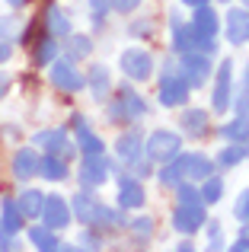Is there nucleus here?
Here are the masks:
<instances>
[{
	"instance_id": "22",
	"label": "nucleus",
	"mask_w": 249,
	"mask_h": 252,
	"mask_svg": "<svg viewBox=\"0 0 249 252\" xmlns=\"http://www.w3.org/2000/svg\"><path fill=\"white\" fill-rule=\"evenodd\" d=\"M42 204H45V191L26 189L23 195H19L16 208H19V214H23V217H42Z\"/></svg>"
},
{
	"instance_id": "13",
	"label": "nucleus",
	"mask_w": 249,
	"mask_h": 252,
	"mask_svg": "<svg viewBox=\"0 0 249 252\" xmlns=\"http://www.w3.org/2000/svg\"><path fill=\"white\" fill-rule=\"evenodd\" d=\"M173 227L179 233L192 236L198 227H205V208L201 204H179V211L173 214Z\"/></svg>"
},
{
	"instance_id": "37",
	"label": "nucleus",
	"mask_w": 249,
	"mask_h": 252,
	"mask_svg": "<svg viewBox=\"0 0 249 252\" xmlns=\"http://www.w3.org/2000/svg\"><path fill=\"white\" fill-rule=\"evenodd\" d=\"M233 217H237V220H243V223H249V189L240 191L237 204H233Z\"/></svg>"
},
{
	"instance_id": "35",
	"label": "nucleus",
	"mask_w": 249,
	"mask_h": 252,
	"mask_svg": "<svg viewBox=\"0 0 249 252\" xmlns=\"http://www.w3.org/2000/svg\"><path fill=\"white\" fill-rule=\"evenodd\" d=\"M176 198H179V204H201V191L195 185H186V182L176 185Z\"/></svg>"
},
{
	"instance_id": "48",
	"label": "nucleus",
	"mask_w": 249,
	"mask_h": 252,
	"mask_svg": "<svg viewBox=\"0 0 249 252\" xmlns=\"http://www.w3.org/2000/svg\"><path fill=\"white\" fill-rule=\"evenodd\" d=\"M6 3H10V6H16V10H19V6H23L26 0H6Z\"/></svg>"
},
{
	"instance_id": "26",
	"label": "nucleus",
	"mask_w": 249,
	"mask_h": 252,
	"mask_svg": "<svg viewBox=\"0 0 249 252\" xmlns=\"http://www.w3.org/2000/svg\"><path fill=\"white\" fill-rule=\"evenodd\" d=\"M156 179H160V185H169V189H176V185L186 179V157L176 154L173 160H169V166H163L156 172Z\"/></svg>"
},
{
	"instance_id": "14",
	"label": "nucleus",
	"mask_w": 249,
	"mask_h": 252,
	"mask_svg": "<svg viewBox=\"0 0 249 252\" xmlns=\"http://www.w3.org/2000/svg\"><path fill=\"white\" fill-rule=\"evenodd\" d=\"M87 86H90V96L96 102H106L109 99V90H112V74H109L106 64H93L87 74Z\"/></svg>"
},
{
	"instance_id": "10",
	"label": "nucleus",
	"mask_w": 249,
	"mask_h": 252,
	"mask_svg": "<svg viewBox=\"0 0 249 252\" xmlns=\"http://www.w3.org/2000/svg\"><path fill=\"white\" fill-rule=\"evenodd\" d=\"M70 214L83 223V227H96L99 223V211H102V201L93 195V191H77V198L70 201Z\"/></svg>"
},
{
	"instance_id": "4",
	"label": "nucleus",
	"mask_w": 249,
	"mask_h": 252,
	"mask_svg": "<svg viewBox=\"0 0 249 252\" xmlns=\"http://www.w3.org/2000/svg\"><path fill=\"white\" fill-rule=\"evenodd\" d=\"M147 115V102L141 99V93H134L131 86H122L119 99L109 105V118L112 122H137Z\"/></svg>"
},
{
	"instance_id": "45",
	"label": "nucleus",
	"mask_w": 249,
	"mask_h": 252,
	"mask_svg": "<svg viewBox=\"0 0 249 252\" xmlns=\"http://www.w3.org/2000/svg\"><path fill=\"white\" fill-rule=\"evenodd\" d=\"M10 51H13V48H10V42H6V38H0V64L10 58Z\"/></svg>"
},
{
	"instance_id": "28",
	"label": "nucleus",
	"mask_w": 249,
	"mask_h": 252,
	"mask_svg": "<svg viewBox=\"0 0 249 252\" xmlns=\"http://www.w3.org/2000/svg\"><path fill=\"white\" fill-rule=\"evenodd\" d=\"M214 172L211 166V160L208 157H201V154H186V176H192V179H208Z\"/></svg>"
},
{
	"instance_id": "7",
	"label": "nucleus",
	"mask_w": 249,
	"mask_h": 252,
	"mask_svg": "<svg viewBox=\"0 0 249 252\" xmlns=\"http://www.w3.org/2000/svg\"><path fill=\"white\" fill-rule=\"evenodd\" d=\"M119 64H122L124 77H128V80H134V83L147 80V77L154 74V58H150L144 48H124Z\"/></svg>"
},
{
	"instance_id": "9",
	"label": "nucleus",
	"mask_w": 249,
	"mask_h": 252,
	"mask_svg": "<svg viewBox=\"0 0 249 252\" xmlns=\"http://www.w3.org/2000/svg\"><path fill=\"white\" fill-rule=\"evenodd\" d=\"M74 220V214H70V204L64 201L61 195H45V204H42V223L48 230H58L61 233L67 223Z\"/></svg>"
},
{
	"instance_id": "30",
	"label": "nucleus",
	"mask_w": 249,
	"mask_h": 252,
	"mask_svg": "<svg viewBox=\"0 0 249 252\" xmlns=\"http://www.w3.org/2000/svg\"><path fill=\"white\" fill-rule=\"evenodd\" d=\"M201 182H205L198 189L201 191V204H218L220 198H224V182H220L218 176H208V179H201Z\"/></svg>"
},
{
	"instance_id": "15",
	"label": "nucleus",
	"mask_w": 249,
	"mask_h": 252,
	"mask_svg": "<svg viewBox=\"0 0 249 252\" xmlns=\"http://www.w3.org/2000/svg\"><path fill=\"white\" fill-rule=\"evenodd\" d=\"M144 201H147V195H144V185H141V182H134L131 176L119 179V204H122L124 211L144 208Z\"/></svg>"
},
{
	"instance_id": "50",
	"label": "nucleus",
	"mask_w": 249,
	"mask_h": 252,
	"mask_svg": "<svg viewBox=\"0 0 249 252\" xmlns=\"http://www.w3.org/2000/svg\"><path fill=\"white\" fill-rule=\"evenodd\" d=\"M246 10H249V0H246Z\"/></svg>"
},
{
	"instance_id": "25",
	"label": "nucleus",
	"mask_w": 249,
	"mask_h": 252,
	"mask_svg": "<svg viewBox=\"0 0 249 252\" xmlns=\"http://www.w3.org/2000/svg\"><path fill=\"white\" fill-rule=\"evenodd\" d=\"M45 26H48V35H51V38H67V35H70V19L64 16L61 6H48Z\"/></svg>"
},
{
	"instance_id": "18",
	"label": "nucleus",
	"mask_w": 249,
	"mask_h": 252,
	"mask_svg": "<svg viewBox=\"0 0 249 252\" xmlns=\"http://www.w3.org/2000/svg\"><path fill=\"white\" fill-rule=\"evenodd\" d=\"M173 48L179 51V55H186V51H198V35H195V29L186 26L179 16H173Z\"/></svg>"
},
{
	"instance_id": "51",
	"label": "nucleus",
	"mask_w": 249,
	"mask_h": 252,
	"mask_svg": "<svg viewBox=\"0 0 249 252\" xmlns=\"http://www.w3.org/2000/svg\"><path fill=\"white\" fill-rule=\"evenodd\" d=\"M224 3H227V0H224Z\"/></svg>"
},
{
	"instance_id": "5",
	"label": "nucleus",
	"mask_w": 249,
	"mask_h": 252,
	"mask_svg": "<svg viewBox=\"0 0 249 252\" xmlns=\"http://www.w3.org/2000/svg\"><path fill=\"white\" fill-rule=\"evenodd\" d=\"M179 74L186 77L188 90L205 86L208 77H211V55H205V51H186L179 61Z\"/></svg>"
},
{
	"instance_id": "23",
	"label": "nucleus",
	"mask_w": 249,
	"mask_h": 252,
	"mask_svg": "<svg viewBox=\"0 0 249 252\" xmlns=\"http://www.w3.org/2000/svg\"><path fill=\"white\" fill-rule=\"evenodd\" d=\"M179 122H182V131L186 134H192V137H201L208 131V112H201V109H186L179 115Z\"/></svg>"
},
{
	"instance_id": "36",
	"label": "nucleus",
	"mask_w": 249,
	"mask_h": 252,
	"mask_svg": "<svg viewBox=\"0 0 249 252\" xmlns=\"http://www.w3.org/2000/svg\"><path fill=\"white\" fill-rule=\"evenodd\" d=\"M99 227H112V230H115V227H124V217H122V211H115V208L109 211L106 204H102V211H99Z\"/></svg>"
},
{
	"instance_id": "41",
	"label": "nucleus",
	"mask_w": 249,
	"mask_h": 252,
	"mask_svg": "<svg viewBox=\"0 0 249 252\" xmlns=\"http://www.w3.org/2000/svg\"><path fill=\"white\" fill-rule=\"evenodd\" d=\"M109 6L119 13H134L137 6H141V0H109Z\"/></svg>"
},
{
	"instance_id": "11",
	"label": "nucleus",
	"mask_w": 249,
	"mask_h": 252,
	"mask_svg": "<svg viewBox=\"0 0 249 252\" xmlns=\"http://www.w3.org/2000/svg\"><path fill=\"white\" fill-rule=\"evenodd\" d=\"M112 172V163L102 160V154H83L80 163V182L83 185H102Z\"/></svg>"
},
{
	"instance_id": "34",
	"label": "nucleus",
	"mask_w": 249,
	"mask_h": 252,
	"mask_svg": "<svg viewBox=\"0 0 249 252\" xmlns=\"http://www.w3.org/2000/svg\"><path fill=\"white\" fill-rule=\"evenodd\" d=\"M58 58V38H42V45H38V51H35V64H51Z\"/></svg>"
},
{
	"instance_id": "39",
	"label": "nucleus",
	"mask_w": 249,
	"mask_h": 252,
	"mask_svg": "<svg viewBox=\"0 0 249 252\" xmlns=\"http://www.w3.org/2000/svg\"><path fill=\"white\" fill-rule=\"evenodd\" d=\"M208 243H211V249L224 246V230H220V223H211V227H208Z\"/></svg>"
},
{
	"instance_id": "8",
	"label": "nucleus",
	"mask_w": 249,
	"mask_h": 252,
	"mask_svg": "<svg viewBox=\"0 0 249 252\" xmlns=\"http://www.w3.org/2000/svg\"><path fill=\"white\" fill-rule=\"evenodd\" d=\"M51 83H55L61 93H80L83 86H87V77H83L67 58H64V61L55 58V61H51Z\"/></svg>"
},
{
	"instance_id": "19",
	"label": "nucleus",
	"mask_w": 249,
	"mask_h": 252,
	"mask_svg": "<svg viewBox=\"0 0 249 252\" xmlns=\"http://www.w3.org/2000/svg\"><path fill=\"white\" fill-rule=\"evenodd\" d=\"M115 154H119L124 163H131V166H134V163L141 160V154H144L141 134H137V131H128V134H122L119 141H115Z\"/></svg>"
},
{
	"instance_id": "33",
	"label": "nucleus",
	"mask_w": 249,
	"mask_h": 252,
	"mask_svg": "<svg viewBox=\"0 0 249 252\" xmlns=\"http://www.w3.org/2000/svg\"><path fill=\"white\" fill-rule=\"evenodd\" d=\"M67 55L70 58H90V55H93V42H90V35H67Z\"/></svg>"
},
{
	"instance_id": "42",
	"label": "nucleus",
	"mask_w": 249,
	"mask_h": 252,
	"mask_svg": "<svg viewBox=\"0 0 249 252\" xmlns=\"http://www.w3.org/2000/svg\"><path fill=\"white\" fill-rule=\"evenodd\" d=\"M80 246L83 249H102V243H99V236H96L93 230H87V233H80Z\"/></svg>"
},
{
	"instance_id": "20",
	"label": "nucleus",
	"mask_w": 249,
	"mask_h": 252,
	"mask_svg": "<svg viewBox=\"0 0 249 252\" xmlns=\"http://www.w3.org/2000/svg\"><path fill=\"white\" fill-rule=\"evenodd\" d=\"M74 128H77V144H80L83 154H102V150H106V144L90 131V125H87L83 115H74Z\"/></svg>"
},
{
	"instance_id": "31",
	"label": "nucleus",
	"mask_w": 249,
	"mask_h": 252,
	"mask_svg": "<svg viewBox=\"0 0 249 252\" xmlns=\"http://www.w3.org/2000/svg\"><path fill=\"white\" fill-rule=\"evenodd\" d=\"M243 160H246V147H243V144H230V147H224L218 154V166H224V169L240 166Z\"/></svg>"
},
{
	"instance_id": "3",
	"label": "nucleus",
	"mask_w": 249,
	"mask_h": 252,
	"mask_svg": "<svg viewBox=\"0 0 249 252\" xmlns=\"http://www.w3.org/2000/svg\"><path fill=\"white\" fill-rule=\"evenodd\" d=\"M179 150H182L179 134H176V131H166V128H156L154 134L144 141V154H147L154 163H169Z\"/></svg>"
},
{
	"instance_id": "6",
	"label": "nucleus",
	"mask_w": 249,
	"mask_h": 252,
	"mask_svg": "<svg viewBox=\"0 0 249 252\" xmlns=\"http://www.w3.org/2000/svg\"><path fill=\"white\" fill-rule=\"evenodd\" d=\"M230 96H233V61H220L218 74H214V90H211V109L218 115H224L230 109Z\"/></svg>"
},
{
	"instance_id": "40",
	"label": "nucleus",
	"mask_w": 249,
	"mask_h": 252,
	"mask_svg": "<svg viewBox=\"0 0 249 252\" xmlns=\"http://www.w3.org/2000/svg\"><path fill=\"white\" fill-rule=\"evenodd\" d=\"M90 13H93L96 23H102L106 13H109V0H90Z\"/></svg>"
},
{
	"instance_id": "32",
	"label": "nucleus",
	"mask_w": 249,
	"mask_h": 252,
	"mask_svg": "<svg viewBox=\"0 0 249 252\" xmlns=\"http://www.w3.org/2000/svg\"><path fill=\"white\" fill-rule=\"evenodd\" d=\"M230 102H233V109H237V115H249V64L243 70V83H240L237 96H230Z\"/></svg>"
},
{
	"instance_id": "47",
	"label": "nucleus",
	"mask_w": 249,
	"mask_h": 252,
	"mask_svg": "<svg viewBox=\"0 0 249 252\" xmlns=\"http://www.w3.org/2000/svg\"><path fill=\"white\" fill-rule=\"evenodd\" d=\"M186 6H201V3H208V0H182Z\"/></svg>"
},
{
	"instance_id": "21",
	"label": "nucleus",
	"mask_w": 249,
	"mask_h": 252,
	"mask_svg": "<svg viewBox=\"0 0 249 252\" xmlns=\"http://www.w3.org/2000/svg\"><path fill=\"white\" fill-rule=\"evenodd\" d=\"M23 220L26 217L19 214L16 201H13V198H3V201H0V227H3L6 233H19V230H23Z\"/></svg>"
},
{
	"instance_id": "46",
	"label": "nucleus",
	"mask_w": 249,
	"mask_h": 252,
	"mask_svg": "<svg viewBox=\"0 0 249 252\" xmlns=\"http://www.w3.org/2000/svg\"><path fill=\"white\" fill-rule=\"evenodd\" d=\"M6 86H10V80H6V77H3V74H0V99H3V96H6Z\"/></svg>"
},
{
	"instance_id": "17",
	"label": "nucleus",
	"mask_w": 249,
	"mask_h": 252,
	"mask_svg": "<svg viewBox=\"0 0 249 252\" xmlns=\"http://www.w3.org/2000/svg\"><path fill=\"white\" fill-rule=\"evenodd\" d=\"M38 160H42V157H38L32 147H19L16 157H13V176H16L19 182L32 179V176L38 172Z\"/></svg>"
},
{
	"instance_id": "24",
	"label": "nucleus",
	"mask_w": 249,
	"mask_h": 252,
	"mask_svg": "<svg viewBox=\"0 0 249 252\" xmlns=\"http://www.w3.org/2000/svg\"><path fill=\"white\" fill-rule=\"evenodd\" d=\"M220 137L230 144H246L249 141V115H237L233 122H227L220 128Z\"/></svg>"
},
{
	"instance_id": "2",
	"label": "nucleus",
	"mask_w": 249,
	"mask_h": 252,
	"mask_svg": "<svg viewBox=\"0 0 249 252\" xmlns=\"http://www.w3.org/2000/svg\"><path fill=\"white\" fill-rule=\"evenodd\" d=\"M195 29V35H198V51H205V55H214V38H218V29H220V19H218V13L211 10L208 3H201V6H195V13H192V23H188Z\"/></svg>"
},
{
	"instance_id": "49",
	"label": "nucleus",
	"mask_w": 249,
	"mask_h": 252,
	"mask_svg": "<svg viewBox=\"0 0 249 252\" xmlns=\"http://www.w3.org/2000/svg\"><path fill=\"white\" fill-rule=\"evenodd\" d=\"M243 147H246V157H249V141H246V144H243Z\"/></svg>"
},
{
	"instance_id": "12",
	"label": "nucleus",
	"mask_w": 249,
	"mask_h": 252,
	"mask_svg": "<svg viewBox=\"0 0 249 252\" xmlns=\"http://www.w3.org/2000/svg\"><path fill=\"white\" fill-rule=\"evenodd\" d=\"M32 144H38V147H45L48 154L61 157V160H67L70 157V137L64 128H51V131H38L35 137H32Z\"/></svg>"
},
{
	"instance_id": "38",
	"label": "nucleus",
	"mask_w": 249,
	"mask_h": 252,
	"mask_svg": "<svg viewBox=\"0 0 249 252\" xmlns=\"http://www.w3.org/2000/svg\"><path fill=\"white\" fill-rule=\"evenodd\" d=\"M131 230H134L137 236H150V233H154V220H150V217H134Z\"/></svg>"
},
{
	"instance_id": "29",
	"label": "nucleus",
	"mask_w": 249,
	"mask_h": 252,
	"mask_svg": "<svg viewBox=\"0 0 249 252\" xmlns=\"http://www.w3.org/2000/svg\"><path fill=\"white\" fill-rule=\"evenodd\" d=\"M29 240L35 243L42 252H55V249H61V243H58V236L51 233L48 227H29Z\"/></svg>"
},
{
	"instance_id": "27",
	"label": "nucleus",
	"mask_w": 249,
	"mask_h": 252,
	"mask_svg": "<svg viewBox=\"0 0 249 252\" xmlns=\"http://www.w3.org/2000/svg\"><path fill=\"white\" fill-rule=\"evenodd\" d=\"M38 176H45L48 182H64L67 179V166H64L61 157H45V160H38Z\"/></svg>"
},
{
	"instance_id": "43",
	"label": "nucleus",
	"mask_w": 249,
	"mask_h": 252,
	"mask_svg": "<svg viewBox=\"0 0 249 252\" xmlns=\"http://www.w3.org/2000/svg\"><path fill=\"white\" fill-rule=\"evenodd\" d=\"M3 249H13V233H6V230L0 227V252Z\"/></svg>"
},
{
	"instance_id": "1",
	"label": "nucleus",
	"mask_w": 249,
	"mask_h": 252,
	"mask_svg": "<svg viewBox=\"0 0 249 252\" xmlns=\"http://www.w3.org/2000/svg\"><path fill=\"white\" fill-rule=\"evenodd\" d=\"M188 83L186 77L179 74V64L166 61V67H163V77H160V90H156V99H160V105H166V109H179V105H186L188 99Z\"/></svg>"
},
{
	"instance_id": "16",
	"label": "nucleus",
	"mask_w": 249,
	"mask_h": 252,
	"mask_svg": "<svg viewBox=\"0 0 249 252\" xmlns=\"http://www.w3.org/2000/svg\"><path fill=\"white\" fill-rule=\"evenodd\" d=\"M227 38L233 45H246L249 42V10L237 6V10L227 13Z\"/></svg>"
},
{
	"instance_id": "44",
	"label": "nucleus",
	"mask_w": 249,
	"mask_h": 252,
	"mask_svg": "<svg viewBox=\"0 0 249 252\" xmlns=\"http://www.w3.org/2000/svg\"><path fill=\"white\" fill-rule=\"evenodd\" d=\"M230 249H233V252H249V236H240V240L233 243Z\"/></svg>"
}]
</instances>
